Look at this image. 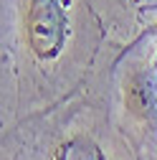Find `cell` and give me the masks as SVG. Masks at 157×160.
Returning <instances> with one entry per match:
<instances>
[{"mask_svg":"<svg viewBox=\"0 0 157 160\" xmlns=\"http://www.w3.org/2000/svg\"><path fill=\"white\" fill-rule=\"evenodd\" d=\"M69 3L66 0H28L26 41L41 64H51L69 43Z\"/></svg>","mask_w":157,"mask_h":160,"instance_id":"obj_1","label":"cell"},{"mask_svg":"<svg viewBox=\"0 0 157 160\" xmlns=\"http://www.w3.org/2000/svg\"><path fill=\"white\" fill-rule=\"evenodd\" d=\"M48 160H109L104 155V150L91 142L89 137H81V135H76V137H69L66 142H61Z\"/></svg>","mask_w":157,"mask_h":160,"instance_id":"obj_3","label":"cell"},{"mask_svg":"<svg viewBox=\"0 0 157 160\" xmlns=\"http://www.w3.org/2000/svg\"><path fill=\"white\" fill-rule=\"evenodd\" d=\"M152 31H155V33H157V23H155V26H152Z\"/></svg>","mask_w":157,"mask_h":160,"instance_id":"obj_4","label":"cell"},{"mask_svg":"<svg viewBox=\"0 0 157 160\" xmlns=\"http://www.w3.org/2000/svg\"><path fill=\"white\" fill-rule=\"evenodd\" d=\"M124 102L132 114L142 117L147 125H157V76L150 71L132 74L124 87Z\"/></svg>","mask_w":157,"mask_h":160,"instance_id":"obj_2","label":"cell"}]
</instances>
